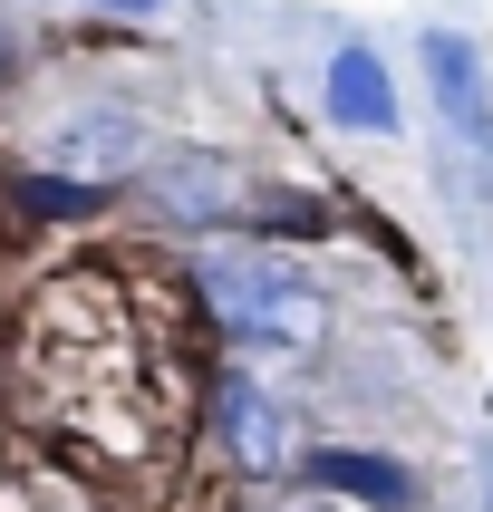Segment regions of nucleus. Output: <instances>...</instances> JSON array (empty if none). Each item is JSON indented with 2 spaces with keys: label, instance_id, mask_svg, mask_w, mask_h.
Masks as SVG:
<instances>
[{
  "label": "nucleus",
  "instance_id": "f257e3e1",
  "mask_svg": "<svg viewBox=\"0 0 493 512\" xmlns=\"http://www.w3.org/2000/svg\"><path fill=\"white\" fill-rule=\"evenodd\" d=\"M203 300L242 348H310L319 339V300L310 281H290L281 261H203Z\"/></svg>",
  "mask_w": 493,
  "mask_h": 512
},
{
  "label": "nucleus",
  "instance_id": "f03ea898",
  "mask_svg": "<svg viewBox=\"0 0 493 512\" xmlns=\"http://www.w3.org/2000/svg\"><path fill=\"white\" fill-rule=\"evenodd\" d=\"M213 426H223V445H232V464H242V474H281V464H290V416L271 406V387H261V377L232 368L223 387H213Z\"/></svg>",
  "mask_w": 493,
  "mask_h": 512
},
{
  "label": "nucleus",
  "instance_id": "7ed1b4c3",
  "mask_svg": "<svg viewBox=\"0 0 493 512\" xmlns=\"http://www.w3.org/2000/svg\"><path fill=\"white\" fill-rule=\"evenodd\" d=\"M426 87H435V107H445V126H455L474 155H493V87H484V58H474V39H455V29H426Z\"/></svg>",
  "mask_w": 493,
  "mask_h": 512
},
{
  "label": "nucleus",
  "instance_id": "20e7f679",
  "mask_svg": "<svg viewBox=\"0 0 493 512\" xmlns=\"http://www.w3.org/2000/svg\"><path fill=\"white\" fill-rule=\"evenodd\" d=\"M329 107H339L348 126H377V136H387V126H397V87H387V68H377L368 49H339L329 58Z\"/></svg>",
  "mask_w": 493,
  "mask_h": 512
},
{
  "label": "nucleus",
  "instance_id": "39448f33",
  "mask_svg": "<svg viewBox=\"0 0 493 512\" xmlns=\"http://www.w3.org/2000/svg\"><path fill=\"white\" fill-rule=\"evenodd\" d=\"M310 474H319V484H339V493H368V503H406V493H416L397 464H368V455H319Z\"/></svg>",
  "mask_w": 493,
  "mask_h": 512
},
{
  "label": "nucleus",
  "instance_id": "423d86ee",
  "mask_svg": "<svg viewBox=\"0 0 493 512\" xmlns=\"http://www.w3.org/2000/svg\"><path fill=\"white\" fill-rule=\"evenodd\" d=\"M29 203H39V213H87L97 194H87V184H29Z\"/></svg>",
  "mask_w": 493,
  "mask_h": 512
},
{
  "label": "nucleus",
  "instance_id": "0eeeda50",
  "mask_svg": "<svg viewBox=\"0 0 493 512\" xmlns=\"http://www.w3.org/2000/svg\"><path fill=\"white\" fill-rule=\"evenodd\" d=\"M107 10H165V0H107Z\"/></svg>",
  "mask_w": 493,
  "mask_h": 512
},
{
  "label": "nucleus",
  "instance_id": "6e6552de",
  "mask_svg": "<svg viewBox=\"0 0 493 512\" xmlns=\"http://www.w3.org/2000/svg\"><path fill=\"white\" fill-rule=\"evenodd\" d=\"M0 58H10V29H0Z\"/></svg>",
  "mask_w": 493,
  "mask_h": 512
},
{
  "label": "nucleus",
  "instance_id": "1a4fd4ad",
  "mask_svg": "<svg viewBox=\"0 0 493 512\" xmlns=\"http://www.w3.org/2000/svg\"><path fill=\"white\" fill-rule=\"evenodd\" d=\"M484 503H493V493H484Z\"/></svg>",
  "mask_w": 493,
  "mask_h": 512
}]
</instances>
